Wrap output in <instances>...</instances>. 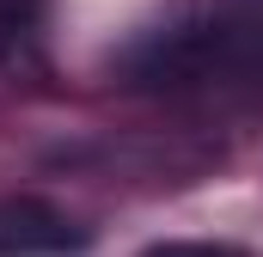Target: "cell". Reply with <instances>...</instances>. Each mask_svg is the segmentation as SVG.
I'll use <instances>...</instances> for the list:
<instances>
[{"label":"cell","mask_w":263,"mask_h":257,"mask_svg":"<svg viewBox=\"0 0 263 257\" xmlns=\"http://www.w3.org/2000/svg\"><path fill=\"white\" fill-rule=\"evenodd\" d=\"M80 233L67 227V214H55L49 202H0V251H55L73 245Z\"/></svg>","instance_id":"cell-1"},{"label":"cell","mask_w":263,"mask_h":257,"mask_svg":"<svg viewBox=\"0 0 263 257\" xmlns=\"http://www.w3.org/2000/svg\"><path fill=\"white\" fill-rule=\"evenodd\" d=\"M141 257H239L233 245H202V239H172V245H153Z\"/></svg>","instance_id":"cell-2"}]
</instances>
